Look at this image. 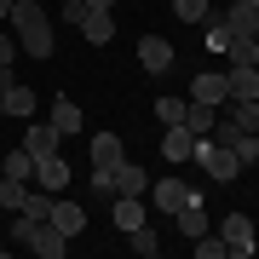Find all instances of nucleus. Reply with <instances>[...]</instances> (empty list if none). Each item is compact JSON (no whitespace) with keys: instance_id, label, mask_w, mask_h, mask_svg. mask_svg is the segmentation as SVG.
Returning <instances> with one entry per match:
<instances>
[{"instance_id":"bb28decb","label":"nucleus","mask_w":259,"mask_h":259,"mask_svg":"<svg viewBox=\"0 0 259 259\" xmlns=\"http://www.w3.org/2000/svg\"><path fill=\"white\" fill-rule=\"evenodd\" d=\"M23 196H29L23 179H6V173H0V207H12V213H18V207H23Z\"/></svg>"},{"instance_id":"6ab92c4d","label":"nucleus","mask_w":259,"mask_h":259,"mask_svg":"<svg viewBox=\"0 0 259 259\" xmlns=\"http://www.w3.org/2000/svg\"><path fill=\"white\" fill-rule=\"evenodd\" d=\"M6 115H18V121H29V115H35V87L12 81V87H6Z\"/></svg>"},{"instance_id":"1a4fd4ad","label":"nucleus","mask_w":259,"mask_h":259,"mask_svg":"<svg viewBox=\"0 0 259 259\" xmlns=\"http://www.w3.org/2000/svg\"><path fill=\"white\" fill-rule=\"evenodd\" d=\"M139 64H144V75H167L173 69V47H167L161 35H144L139 40Z\"/></svg>"},{"instance_id":"473e14b6","label":"nucleus","mask_w":259,"mask_h":259,"mask_svg":"<svg viewBox=\"0 0 259 259\" xmlns=\"http://www.w3.org/2000/svg\"><path fill=\"white\" fill-rule=\"evenodd\" d=\"M35 225H40V219H29V213H18V219H12V242H29V236H35Z\"/></svg>"},{"instance_id":"39448f33","label":"nucleus","mask_w":259,"mask_h":259,"mask_svg":"<svg viewBox=\"0 0 259 259\" xmlns=\"http://www.w3.org/2000/svg\"><path fill=\"white\" fill-rule=\"evenodd\" d=\"M29 253H40V259H64V253H69V236L58 231L52 219H40L35 236H29Z\"/></svg>"},{"instance_id":"b1692460","label":"nucleus","mask_w":259,"mask_h":259,"mask_svg":"<svg viewBox=\"0 0 259 259\" xmlns=\"http://www.w3.org/2000/svg\"><path fill=\"white\" fill-rule=\"evenodd\" d=\"M231 127H242V133H259V98H236V110L225 115Z\"/></svg>"},{"instance_id":"393cba45","label":"nucleus","mask_w":259,"mask_h":259,"mask_svg":"<svg viewBox=\"0 0 259 259\" xmlns=\"http://www.w3.org/2000/svg\"><path fill=\"white\" fill-rule=\"evenodd\" d=\"M173 18L179 23H207L213 18V0H173Z\"/></svg>"},{"instance_id":"dca6fc26","label":"nucleus","mask_w":259,"mask_h":259,"mask_svg":"<svg viewBox=\"0 0 259 259\" xmlns=\"http://www.w3.org/2000/svg\"><path fill=\"white\" fill-rule=\"evenodd\" d=\"M115 231H139L144 225V196H115Z\"/></svg>"},{"instance_id":"c9c22d12","label":"nucleus","mask_w":259,"mask_h":259,"mask_svg":"<svg viewBox=\"0 0 259 259\" xmlns=\"http://www.w3.org/2000/svg\"><path fill=\"white\" fill-rule=\"evenodd\" d=\"M12 12H18V0H0V18H12Z\"/></svg>"},{"instance_id":"aec40b11","label":"nucleus","mask_w":259,"mask_h":259,"mask_svg":"<svg viewBox=\"0 0 259 259\" xmlns=\"http://www.w3.org/2000/svg\"><path fill=\"white\" fill-rule=\"evenodd\" d=\"M127 150H121V139L115 133H93V167H115Z\"/></svg>"},{"instance_id":"a211bd4d","label":"nucleus","mask_w":259,"mask_h":259,"mask_svg":"<svg viewBox=\"0 0 259 259\" xmlns=\"http://www.w3.org/2000/svg\"><path fill=\"white\" fill-rule=\"evenodd\" d=\"M52 127L64 133V139L81 133V104H75V98H52Z\"/></svg>"},{"instance_id":"9d476101","label":"nucleus","mask_w":259,"mask_h":259,"mask_svg":"<svg viewBox=\"0 0 259 259\" xmlns=\"http://www.w3.org/2000/svg\"><path fill=\"white\" fill-rule=\"evenodd\" d=\"M161 156H167V161H173V167L196 156V133L185 127V121H179V127H167V133H161Z\"/></svg>"},{"instance_id":"c85d7f7f","label":"nucleus","mask_w":259,"mask_h":259,"mask_svg":"<svg viewBox=\"0 0 259 259\" xmlns=\"http://www.w3.org/2000/svg\"><path fill=\"white\" fill-rule=\"evenodd\" d=\"M225 47H231V29H225L219 12H213V18H207V52H225Z\"/></svg>"},{"instance_id":"2f4dec72","label":"nucleus","mask_w":259,"mask_h":259,"mask_svg":"<svg viewBox=\"0 0 259 259\" xmlns=\"http://www.w3.org/2000/svg\"><path fill=\"white\" fill-rule=\"evenodd\" d=\"M58 18H64V23H75V29H81V18H87V0H64V6H58Z\"/></svg>"},{"instance_id":"f8f14e48","label":"nucleus","mask_w":259,"mask_h":259,"mask_svg":"<svg viewBox=\"0 0 259 259\" xmlns=\"http://www.w3.org/2000/svg\"><path fill=\"white\" fill-rule=\"evenodd\" d=\"M144 190H150V173H144L139 161L121 156V161H115V196H144Z\"/></svg>"},{"instance_id":"a878e982","label":"nucleus","mask_w":259,"mask_h":259,"mask_svg":"<svg viewBox=\"0 0 259 259\" xmlns=\"http://www.w3.org/2000/svg\"><path fill=\"white\" fill-rule=\"evenodd\" d=\"M127 242H133V253H144V259H156V253H161V236L150 231V225H139V231H127Z\"/></svg>"},{"instance_id":"f257e3e1","label":"nucleus","mask_w":259,"mask_h":259,"mask_svg":"<svg viewBox=\"0 0 259 259\" xmlns=\"http://www.w3.org/2000/svg\"><path fill=\"white\" fill-rule=\"evenodd\" d=\"M12 35H18V52L29 58H52V18L40 0H29V6L12 12Z\"/></svg>"},{"instance_id":"7c9ffc66","label":"nucleus","mask_w":259,"mask_h":259,"mask_svg":"<svg viewBox=\"0 0 259 259\" xmlns=\"http://www.w3.org/2000/svg\"><path fill=\"white\" fill-rule=\"evenodd\" d=\"M93 196H115V167H93Z\"/></svg>"},{"instance_id":"2eb2a0df","label":"nucleus","mask_w":259,"mask_h":259,"mask_svg":"<svg viewBox=\"0 0 259 259\" xmlns=\"http://www.w3.org/2000/svg\"><path fill=\"white\" fill-rule=\"evenodd\" d=\"M225 87H231V104H236V98H259V69L231 64V69H225Z\"/></svg>"},{"instance_id":"20e7f679","label":"nucleus","mask_w":259,"mask_h":259,"mask_svg":"<svg viewBox=\"0 0 259 259\" xmlns=\"http://www.w3.org/2000/svg\"><path fill=\"white\" fill-rule=\"evenodd\" d=\"M190 98L196 104H213V110H225V104H231V87H225V69H202L190 81Z\"/></svg>"},{"instance_id":"c756f323","label":"nucleus","mask_w":259,"mask_h":259,"mask_svg":"<svg viewBox=\"0 0 259 259\" xmlns=\"http://www.w3.org/2000/svg\"><path fill=\"white\" fill-rule=\"evenodd\" d=\"M196 259H225V236H196Z\"/></svg>"},{"instance_id":"0eeeda50","label":"nucleus","mask_w":259,"mask_h":259,"mask_svg":"<svg viewBox=\"0 0 259 259\" xmlns=\"http://www.w3.org/2000/svg\"><path fill=\"white\" fill-rule=\"evenodd\" d=\"M150 202H156L161 213H179V207H185V202H202V196H196V190L185 185V179H161V185L150 190Z\"/></svg>"},{"instance_id":"58836bf2","label":"nucleus","mask_w":259,"mask_h":259,"mask_svg":"<svg viewBox=\"0 0 259 259\" xmlns=\"http://www.w3.org/2000/svg\"><path fill=\"white\" fill-rule=\"evenodd\" d=\"M18 6H29V0H18Z\"/></svg>"},{"instance_id":"4c0bfd02","label":"nucleus","mask_w":259,"mask_h":259,"mask_svg":"<svg viewBox=\"0 0 259 259\" xmlns=\"http://www.w3.org/2000/svg\"><path fill=\"white\" fill-rule=\"evenodd\" d=\"M248 6H259V0H248Z\"/></svg>"},{"instance_id":"4be33fe9","label":"nucleus","mask_w":259,"mask_h":259,"mask_svg":"<svg viewBox=\"0 0 259 259\" xmlns=\"http://www.w3.org/2000/svg\"><path fill=\"white\" fill-rule=\"evenodd\" d=\"M213 121H219V110H213V104H196V98H190V110H185V127L196 133V139H207V133H213Z\"/></svg>"},{"instance_id":"cd10ccee","label":"nucleus","mask_w":259,"mask_h":259,"mask_svg":"<svg viewBox=\"0 0 259 259\" xmlns=\"http://www.w3.org/2000/svg\"><path fill=\"white\" fill-rule=\"evenodd\" d=\"M185 110H190L185 98H156V115H161V127H179V121H185Z\"/></svg>"},{"instance_id":"412c9836","label":"nucleus","mask_w":259,"mask_h":259,"mask_svg":"<svg viewBox=\"0 0 259 259\" xmlns=\"http://www.w3.org/2000/svg\"><path fill=\"white\" fill-rule=\"evenodd\" d=\"M231 64H242V69H259V35H231Z\"/></svg>"},{"instance_id":"7ed1b4c3","label":"nucleus","mask_w":259,"mask_h":259,"mask_svg":"<svg viewBox=\"0 0 259 259\" xmlns=\"http://www.w3.org/2000/svg\"><path fill=\"white\" fill-rule=\"evenodd\" d=\"M219 236H225V253H236V259H248L253 248H259V225L248 219V213H225V225H219Z\"/></svg>"},{"instance_id":"ddd939ff","label":"nucleus","mask_w":259,"mask_h":259,"mask_svg":"<svg viewBox=\"0 0 259 259\" xmlns=\"http://www.w3.org/2000/svg\"><path fill=\"white\" fill-rule=\"evenodd\" d=\"M81 35H87V47H110V40H115V18H110V12H93V6H87Z\"/></svg>"},{"instance_id":"423d86ee","label":"nucleus","mask_w":259,"mask_h":259,"mask_svg":"<svg viewBox=\"0 0 259 259\" xmlns=\"http://www.w3.org/2000/svg\"><path fill=\"white\" fill-rule=\"evenodd\" d=\"M58 144H64V133H58L52 127V121H29V133H23V150H29V156H58Z\"/></svg>"},{"instance_id":"e433bc0d","label":"nucleus","mask_w":259,"mask_h":259,"mask_svg":"<svg viewBox=\"0 0 259 259\" xmlns=\"http://www.w3.org/2000/svg\"><path fill=\"white\" fill-rule=\"evenodd\" d=\"M87 6H93V12H110V6H115V0H87Z\"/></svg>"},{"instance_id":"6e6552de","label":"nucleus","mask_w":259,"mask_h":259,"mask_svg":"<svg viewBox=\"0 0 259 259\" xmlns=\"http://www.w3.org/2000/svg\"><path fill=\"white\" fill-rule=\"evenodd\" d=\"M47 219H52V225H58V231H64L69 242L87 231V207H81V202H64V196H52V213H47Z\"/></svg>"},{"instance_id":"4468645a","label":"nucleus","mask_w":259,"mask_h":259,"mask_svg":"<svg viewBox=\"0 0 259 259\" xmlns=\"http://www.w3.org/2000/svg\"><path fill=\"white\" fill-rule=\"evenodd\" d=\"M225 18V29H231V35H259V6H248V0H236L231 12H219Z\"/></svg>"},{"instance_id":"f03ea898","label":"nucleus","mask_w":259,"mask_h":259,"mask_svg":"<svg viewBox=\"0 0 259 259\" xmlns=\"http://www.w3.org/2000/svg\"><path fill=\"white\" fill-rule=\"evenodd\" d=\"M190 161H202V173H207V179H219V185H231V179L242 173V161H236L219 139H213V133H207V139H196V156H190Z\"/></svg>"},{"instance_id":"9b49d317","label":"nucleus","mask_w":259,"mask_h":259,"mask_svg":"<svg viewBox=\"0 0 259 259\" xmlns=\"http://www.w3.org/2000/svg\"><path fill=\"white\" fill-rule=\"evenodd\" d=\"M35 185L58 196V190L69 185V161H64V156H40V161H35Z\"/></svg>"},{"instance_id":"72a5a7b5","label":"nucleus","mask_w":259,"mask_h":259,"mask_svg":"<svg viewBox=\"0 0 259 259\" xmlns=\"http://www.w3.org/2000/svg\"><path fill=\"white\" fill-rule=\"evenodd\" d=\"M12 58H18V35H6V29H0V69H12Z\"/></svg>"},{"instance_id":"f704fd0d","label":"nucleus","mask_w":259,"mask_h":259,"mask_svg":"<svg viewBox=\"0 0 259 259\" xmlns=\"http://www.w3.org/2000/svg\"><path fill=\"white\" fill-rule=\"evenodd\" d=\"M6 87H12V69H0V115H6Z\"/></svg>"},{"instance_id":"5701e85b","label":"nucleus","mask_w":259,"mask_h":259,"mask_svg":"<svg viewBox=\"0 0 259 259\" xmlns=\"http://www.w3.org/2000/svg\"><path fill=\"white\" fill-rule=\"evenodd\" d=\"M0 173H6V179H23V185H29V179H35V156H29V150H6Z\"/></svg>"},{"instance_id":"f3484780","label":"nucleus","mask_w":259,"mask_h":259,"mask_svg":"<svg viewBox=\"0 0 259 259\" xmlns=\"http://www.w3.org/2000/svg\"><path fill=\"white\" fill-rule=\"evenodd\" d=\"M173 219H179V231H185L190 242L213 231V225H207V207H202V202H185V207H179V213H173Z\"/></svg>"}]
</instances>
